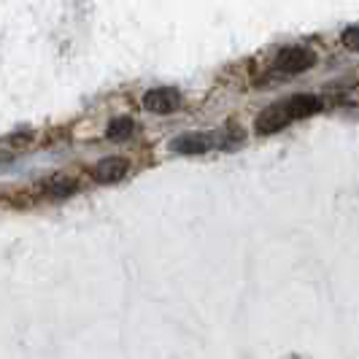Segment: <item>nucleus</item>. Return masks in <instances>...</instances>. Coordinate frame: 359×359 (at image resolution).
Here are the masks:
<instances>
[{"label":"nucleus","mask_w":359,"mask_h":359,"mask_svg":"<svg viewBox=\"0 0 359 359\" xmlns=\"http://www.w3.org/2000/svg\"><path fill=\"white\" fill-rule=\"evenodd\" d=\"M319 108H322V100L313 97V95H292L284 103L265 108L257 116V135H273V133L284 130V127L297 122V119L313 116Z\"/></svg>","instance_id":"obj_1"},{"label":"nucleus","mask_w":359,"mask_h":359,"mask_svg":"<svg viewBox=\"0 0 359 359\" xmlns=\"http://www.w3.org/2000/svg\"><path fill=\"white\" fill-rule=\"evenodd\" d=\"M343 43H346L348 49H354V52H359V25H354V27H348V30L343 33Z\"/></svg>","instance_id":"obj_8"},{"label":"nucleus","mask_w":359,"mask_h":359,"mask_svg":"<svg viewBox=\"0 0 359 359\" xmlns=\"http://www.w3.org/2000/svg\"><path fill=\"white\" fill-rule=\"evenodd\" d=\"M133 130H135L133 119H130V116H119V119H114V122L106 127V138L108 141H127V138L133 135Z\"/></svg>","instance_id":"obj_7"},{"label":"nucleus","mask_w":359,"mask_h":359,"mask_svg":"<svg viewBox=\"0 0 359 359\" xmlns=\"http://www.w3.org/2000/svg\"><path fill=\"white\" fill-rule=\"evenodd\" d=\"M130 170V162L125 157H108V160H100L97 165H92L90 176L97 184H116L122 181Z\"/></svg>","instance_id":"obj_5"},{"label":"nucleus","mask_w":359,"mask_h":359,"mask_svg":"<svg viewBox=\"0 0 359 359\" xmlns=\"http://www.w3.org/2000/svg\"><path fill=\"white\" fill-rule=\"evenodd\" d=\"M76 192V181L68 176H52L49 181L41 184V198L46 200H65Z\"/></svg>","instance_id":"obj_6"},{"label":"nucleus","mask_w":359,"mask_h":359,"mask_svg":"<svg viewBox=\"0 0 359 359\" xmlns=\"http://www.w3.org/2000/svg\"><path fill=\"white\" fill-rule=\"evenodd\" d=\"M216 146V133H187L170 141V149L176 154H203Z\"/></svg>","instance_id":"obj_4"},{"label":"nucleus","mask_w":359,"mask_h":359,"mask_svg":"<svg viewBox=\"0 0 359 359\" xmlns=\"http://www.w3.org/2000/svg\"><path fill=\"white\" fill-rule=\"evenodd\" d=\"M313 62H316V54L311 49H306V46H287L276 57L273 73L276 76H297V73L308 71Z\"/></svg>","instance_id":"obj_2"},{"label":"nucleus","mask_w":359,"mask_h":359,"mask_svg":"<svg viewBox=\"0 0 359 359\" xmlns=\"http://www.w3.org/2000/svg\"><path fill=\"white\" fill-rule=\"evenodd\" d=\"M144 108L151 114H170L181 108V92L173 87H154L144 95Z\"/></svg>","instance_id":"obj_3"}]
</instances>
